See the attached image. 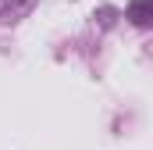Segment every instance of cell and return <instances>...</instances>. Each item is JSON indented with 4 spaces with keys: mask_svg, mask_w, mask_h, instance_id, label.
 <instances>
[{
    "mask_svg": "<svg viewBox=\"0 0 153 150\" xmlns=\"http://www.w3.org/2000/svg\"><path fill=\"white\" fill-rule=\"evenodd\" d=\"M32 0H0V22H11V18H18L25 7H29Z\"/></svg>",
    "mask_w": 153,
    "mask_h": 150,
    "instance_id": "cell-1",
    "label": "cell"
},
{
    "mask_svg": "<svg viewBox=\"0 0 153 150\" xmlns=\"http://www.w3.org/2000/svg\"><path fill=\"white\" fill-rule=\"evenodd\" d=\"M128 18H132L135 25H150V0H132Z\"/></svg>",
    "mask_w": 153,
    "mask_h": 150,
    "instance_id": "cell-2",
    "label": "cell"
}]
</instances>
